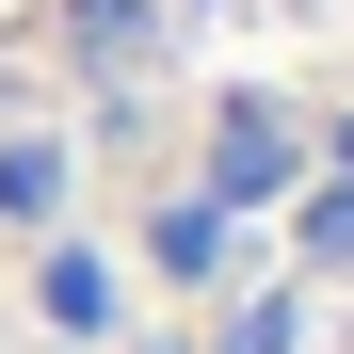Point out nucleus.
<instances>
[{
  "label": "nucleus",
  "mask_w": 354,
  "mask_h": 354,
  "mask_svg": "<svg viewBox=\"0 0 354 354\" xmlns=\"http://www.w3.org/2000/svg\"><path fill=\"white\" fill-rule=\"evenodd\" d=\"M290 177H306V129H290L274 97H225V129H209V194H225V209H274Z\"/></svg>",
  "instance_id": "f257e3e1"
},
{
  "label": "nucleus",
  "mask_w": 354,
  "mask_h": 354,
  "mask_svg": "<svg viewBox=\"0 0 354 354\" xmlns=\"http://www.w3.org/2000/svg\"><path fill=\"white\" fill-rule=\"evenodd\" d=\"M32 306L65 322V338H113V258H97V242H48V274H32Z\"/></svg>",
  "instance_id": "f03ea898"
},
{
  "label": "nucleus",
  "mask_w": 354,
  "mask_h": 354,
  "mask_svg": "<svg viewBox=\"0 0 354 354\" xmlns=\"http://www.w3.org/2000/svg\"><path fill=\"white\" fill-rule=\"evenodd\" d=\"M0 209L17 225H65V145H0Z\"/></svg>",
  "instance_id": "7ed1b4c3"
},
{
  "label": "nucleus",
  "mask_w": 354,
  "mask_h": 354,
  "mask_svg": "<svg viewBox=\"0 0 354 354\" xmlns=\"http://www.w3.org/2000/svg\"><path fill=\"white\" fill-rule=\"evenodd\" d=\"M145 48H161L145 0H81V65H145Z\"/></svg>",
  "instance_id": "20e7f679"
},
{
  "label": "nucleus",
  "mask_w": 354,
  "mask_h": 354,
  "mask_svg": "<svg viewBox=\"0 0 354 354\" xmlns=\"http://www.w3.org/2000/svg\"><path fill=\"white\" fill-rule=\"evenodd\" d=\"M161 274H225V209H161Z\"/></svg>",
  "instance_id": "39448f33"
},
{
  "label": "nucleus",
  "mask_w": 354,
  "mask_h": 354,
  "mask_svg": "<svg viewBox=\"0 0 354 354\" xmlns=\"http://www.w3.org/2000/svg\"><path fill=\"white\" fill-rule=\"evenodd\" d=\"M338 161H354V129H338ZM306 258H322V274H354V177H338V194L306 209Z\"/></svg>",
  "instance_id": "423d86ee"
},
{
  "label": "nucleus",
  "mask_w": 354,
  "mask_h": 354,
  "mask_svg": "<svg viewBox=\"0 0 354 354\" xmlns=\"http://www.w3.org/2000/svg\"><path fill=\"white\" fill-rule=\"evenodd\" d=\"M209 354H290V306H242V322H225Z\"/></svg>",
  "instance_id": "0eeeda50"
},
{
  "label": "nucleus",
  "mask_w": 354,
  "mask_h": 354,
  "mask_svg": "<svg viewBox=\"0 0 354 354\" xmlns=\"http://www.w3.org/2000/svg\"><path fill=\"white\" fill-rule=\"evenodd\" d=\"M145 354H177V338H145Z\"/></svg>",
  "instance_id": "6e6552de"
}]
</instances>
